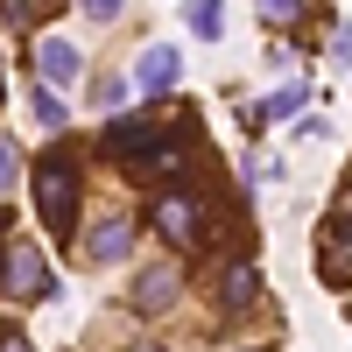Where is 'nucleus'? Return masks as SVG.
Returning a JSON list of instances; mask_svg holds the SVG:
<instances>
[{"label": "nucleus", "mask_w": 352, "mask_h": 352, "mask_svg": "<svg viewBox=\"0 0 352 352\" xmlns=\"http://www.w3.org/2000/svg\"><path fill=\"white\" fill-rule=\"evenodd\" d=\"M317 275L324 282H352V219H338L324 240H317Z\"/></svg>", "instance_id": "nucleus-5"}, {"label": "nucleus", "mask_w": 352, "mask_h": 352, "mask_svg": "<svg viewBox=\"0 0 352 352\" xmlns=\"http://www.w3.org/2000/svg\"><path fill=\"white\" fill-rule=\"evenodd\" d=\"M184 21L197 28V36H204V43H212V36H219V28H226V8H219V0H184Z\"/></svg>", "instance_id": "nucleus-10"}, {"label": "nucleus", "mask_w": 352, "mask_h": 352, "mask_svg": "<svg viewBox=\"0 0 352 352\" xmlns=\"http://www.w3.org/2000/svg\"><path fill=\"white\" fill-rule=\"evenodd\" d=\"M254 289H261V275L247 268V261H232L226 268V303H254Z\"/></svg>", "instance_id": "nucleus-11"}, {"label": "nucleus", "mask_w": 352, "mask_h": 352, "mask_svg": "<svg viewBox=\"0 0 352 352\" xmlns=\"http://www.w3.org/2000/svg\"><path fill=\"white\" fill-rule=\"evenodd\" d=\"M36 212L50 219V232L71 226V212H78V169H71L64 155H50V162L36 169Z\"/></svg>", "instance_id": "nucleus-1"}, {"label": "nucleus", "mask_w": 352, "mask_h": 352, "mask_svg": "<svg viewBox=\"0 0 352 352\" xmlns=\"http://www.w3.org/2000/svg\"><path fill=\"white\" fill-rule=\"evenodd\" d=\"M0 282H8V254H0Z\"/></svg>", "instance_id": "nucleus-19"}, {"label": "nucleus", "mask_w": 352, "mask_h": 352, "mask_svg": "<svg viewBox=\"0 0 352 352\" xmlns=\"http://www.w3.org/2000/svg\"><path fill=\"white\" fill-rule=\"evenodd\" d=\"M127 92H134V78H99V92H92V106H106V113H120V106H127Z\"/></svg>", "instance_id": "nucleus-12"}, {"label": "nucleus", "mask_w": 352, "mask_h": 352, "mask_svg": "<svg viewBox=\"0 0 352 352\" xmlns=\"http://www.w3.org/2000/svg\"><path fill=\"white\" fill-rule=\"evenodd\" d=\"M127 247H134V219H99L92 232H85V254H92V268H106V261H127Z\"/></svg>", "instance_id": "nucleus-4"}, {"label": "nucleus", "mask_w": 352, "mask_h": 352, "mask_svg": "<svg viewBox=\"0 0 352 352\" xmlns=\"http://www.w3.org/2000/svg\"><path fill=\"white\" fill-rule=\"evenodd\" d=\"M176 289H184V275L162 261V268H148V275L134 282V303H141V310H169V303H176Z\"/></svg>", "instance_id": "nucleus-7"}, {"label": "nucleus", "mask_w": 352, "mask_h": 352, "mask_svg": "<svg viewBox=\"0 0 352 352\" xmlns=\"http://www.w3.org/2000/svg\"><path fill=\"white\" fill-rule=\"evenodd\" d=\"M155 226L169 232L176 247H197V240H204V219H197V197H190V190H169V197H155Z\"/></svg>", "instance_id": "nucleus-3"}, {"label": "nucleus", "mask_w": 352, "mask_h": 352, "mask_svg": "<svg viewBox=\"0 0 352 352\" xmlns=\"http://www.w3.org/2000/svg\"><path fill=\"white\" fill-rule=\"evenodd\" d=\"M338 64H352V28H338Z\"/></svg>", "instance_id": "nucleus-18"}, {"label": "nucleus", "mask_w": 352, "mask_h": 352, "mask_svg": "<svg viewBox=\"0 0 352 352\" xmlns=\"http://www.w3.org/2000/svg\"><path fill=\"white\" fill-rule=\"evenodd\" d=\"M36 71H43L50 85H71V78H78V50L56 43V36H43V43H36Z\"/></svg>", "instance_id": "nucleus-8"}, {"label": "nucleus", "mask_w": 352, "mask_h": 352, "mask_svg": "<svg viewBox=\"0 0 352 352\" xmlns=\"http://www.w3.org/2000/svg\"><path fill=\"white\" fill-rule=\"evenodd\" d=\"M310 106V85H282V92H268L254 106V120H289V113H303Z\"/></svg>", "instance_id": "nucleus-9"}, {"label": "nucleus", "mask_w": 352, "mask_h": 352, "mask_svg": "<svg viewBox=\"0 0 352 352\" xmlns=\"http://www.w3.org/2000/svg\"><path fill=\"white\" fill-rule=\"evenodd\" d=\"M0 352H36V345H28L21 331H0Z\"/></svg>", "instance_id": "nucleus-17"}, {"label": "nucleus", "mask_w": 352, "mask_h": 352, "mask_svg": "<svg viewBox=\"0 0 352 352\" xmlns=\"http://www.w3.org/2000/svg\"><path fill=\"white\" fill-rule=\"evenodd\" d=\"M8 184H14V141L0 134V190H8Z\"/></svg>", "instance_id": "nucleus-16"}, {"label": "nucleus", "mask_w": 352, "mask_h": 352, "mask_svg": "<svg viewBox=\"0 0 352 352\" xmlns=\"http://www.w3.org/2000/svg\"><path fill=\"white\" fill-rule=\"evenodd\" d=\"M28 106H36L43 127H64V99H56V92H43V85H36V92H28Z\"/></svg>", "instance_id": "nucleus-13"}, {"label": "nucleus", "mask_w": 352, "mask_h": 352, "mask_svg": "<svg viewBox=\"0 0 352 352\" xmlns=\"http://www.w3.org/2000/svg\"><path fill=\"white\" fill-rule=\"evenodd\" d=\"M254 8L268 14V21H296V14H303V0H254Z\"/></svg>", "instance_id": "nucleus-15"}, {"label": "nucleus", "mask_w": 352, "mask_h": 352, "mask_svg": "<svg viewBox=\"0 0 352 352\" xmlns=\"http://www.w3.org/2000/svg\"><path fill=\"white\" fill-rule=\"evenodd\" d=\"M113 148H120V155L148 148V127H141V120H120V127H113Z\"/></svg>", "instance_id": "nucleus-14"}, {"label": "nucleus", "mask_w": 352, "mask_h": 352, "mask_svg": "<svg viewBox=\"0 0 352 352\" xmlns=\"http://www.w3.org/2000/svg\"><path fill=\"white\" fill-rule=\"evenodd\" d=\"M176 71H184V64H176V50H162V43H148L134 56V85H141V92H169Z\"/></svg>", "instance_id": "nucleus-6"}, {"label": "nucleus", "mask_w": 352, "mask_h": 352, "mask_svg": "<svg viewBox=\"0 0 352 352\" xmlns=\"http://www.w3.org/2000/svg\"><path fill=\"white\" fill-rule=\"evenodd\" d=\"M0 289H14V296H56V275H50L43 247H14L8 254V282H0Z\"/></svg>", "instance_id": "nucleus-2"}]
</instances>
